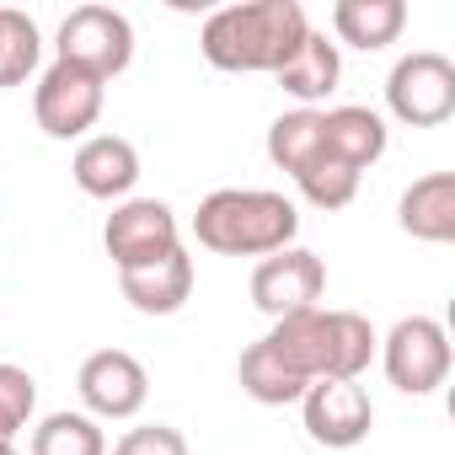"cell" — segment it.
I'll return each instance as SVG.
<instances>
[{"label":"cell","instance_id":"6","mask_svg":"<svg viewBox=\"0 0 455 455\" xmlns=\"http://www.w3.org/2000/svg\"><path fill=\"white\" fill-rule=\"evenodd\" d=\"M102 247H108L118 274H134V268H150V263L172 258L182 247L172 204H161V198H124L108 214V225H102Z\"/></svg>","mask_w":455,"mask_h":455},{"label":"cell","instance_id":"16","mask_svg":"<svg viewBox=\"0 0 455 455\" xmlns=\"http://www.w3.org/2000/svg\"><path fill=\"white\" fill-rule=\"evenodd\" d=\"M402 28H407V6H402V0H338V6H332V33L348 49H364V54L396 44Z\"/></svg>","mask_w":455,"mask_h":455},{"label":"cell","instance_id":"25","mask_svg":"<svg viewBox=\"0 0 455 455\" xmlns=\"http://www.w3.org/2000/svg\"><path fill=\"white\" fill-rule=\"evenodd\" d=\"M0 455H17V450H12V444H6V450H0Z\"/></svg>","mask_w":455,"mask_h":455},{"label":"cell","instance_id":"1","mask_svg":"<svg viewBox=\"0 0 455 455\" xmlns=\"http://www.w3.org/2000/svg\"><path fill=\"white\" fill-rule=\"evenodd\" d=\"M311 22L300 0H247V6H220L204 17L198 49L214 70L231 76H274L300 44Z\"/></svg>","mask_w":455,"mask_h":455},{"label":"cell","instance_id":"13","mask_svg":"<svg viewBox=\"0 0 455 455\" xmlns=\"http://www.w3.org/2000/svg\"><path fill=\"white\" fill-rule=\"evenodd\" d=\"M391 134H386V118L375 108H359V102H343L332 113H322V150L338 156L343 166H354L359 177L386 156Z\"/></svg>","mask_w":455,"mask_h":455},{"label":"cell","instance_id":"5","mask_svg":"<svg viewBox=\"0 0 455 455\" xmlns=\"http://www.w3.org/2000/svg\"><path fill=\"white\" fill-rule=\"evenodd\" d=\"M60 60L65 65H76V70H86V76H97L102 86L113 81V76H124L129 70V60H134V28H129V17L124 12H113V6H76L65 22H60Z\"/></svg>","mask_w":455,"mask_h":455},{"label":"cell","instance_id":"17","mask_svg":"<svg viewBox=\"0 0 455 455\" xmlns=\"http://www.w3.org/2000/svg\"><path fill=\"white\" fill-rule=\"evenodd\" d=\"M338 76H343V60H338V44H327V33H306V44L274 70V81L295 97V102H322L338 92Z\"/></svg>","mask_w":455,"mask_h":455},{"label":"cell","instance_id":"18","mask_svg":"<svg viewBox=\"0 0 455 455\" xmlns=\"http://www.w3.org/2000/svg\"><path fill=\"white\" fill-rule=\"evenodd\" d=\"M236 375H242V391H247L252 402H263V407H290V402H300V396L311 391V386L268 348V338H258V343L242 354Z\"/></svg>","mask_w":455,"mask_h":455},{"label":"cell","instance_id":"8","mask_svg":"<svg viewBox=\"0 0 455 455\" xmlns=\"http://www.w3.org/2000/svg\"><path fill=\"white\" fill-rule=\"evenodd\" d=\"M102 97H108V86H102L97 76H86V70L54 60V65L44 70L38 92H33L38 129H44L49 140H81V134L102 118Z\"/></svg>","mask_w":455,"mask_h":455},{"label":"cell","instance_id":"9","mask_svg":"<svg viewBox=\"0 0 455 455\" xmlns=\"http://www.w3.org/2000/svg\"><path fill=\"white\" fill-rule=\"evenodd\" d=\"M322 295H327V263L306 247H284L252 268V306L274 322L322 306Z\"/></svg>","mask_w":455,"mask_h":455},{"label":"cell","instance_id":"14","mask_svg":"<svg viewBox=\"0 0 455 455\" xmlns=\"http://www.w3.org/2000/svg\"><path fill=\"white\" fill-rule=\"evenodd\" d=\"M118 290L124 300L140 311V316H172L188 306L193 295V258L177 247L172 258L150 263V268H134V274H118Z\"/></svg>","mask_w":455,"mask_h":455},{"label":"cell","instance_id":"15","mask_svg":"<svg viewBox=\"0 0 455 455\" xmlns=\"http://www.w3.org/2000/svg\"><path fill=\"white\" fill-rule=\"evenodd\" d=\"M396 220H402V231L418 236V242H455V172H428L418 177L402 204H396Z\"/></svg>","mask_w":455,"mask_h":455},{"label":"cell","instance_id":"21","mask_svg":"<svg viewBox=\"0 0 455 455\" xmlns=\"http://www.w3.org/2000/svg\"><path fill=\"white\" fill-rule=\"evenodd\" d=\"M33 455H108V439L86 412H49L33 428Z\"/></svg>","mask_w":455,"mask_h":455},{"label":"cell","instance_id":"11","mask_svg":"<svg viewBox=\"0 0 455 455\" xmlns=\"http://www.w3.org/2000/svg\"><path fill=\"white\" fill-rule=\"evenodd\" d=\"M76 386H81V402L92 418H134L150 396V375L129 348H97L81 364Z\"/></svg>","mask_w":455,"mask_h":455},{"label":"cell","instance_id":"2","mask_svg":"<svg viewBox=\"0 0 455 455\" xmlns=\"http://www.w3.org/2000/svg\"><path fill=\"white\" fill-rule=\"evenodd\" d=\"M268 348L306 386H316V380H359L370 370L380 338H375V327L359 311H322V306H311V311H295V316L274 322Z\"/></svg>","mask_w":455,"mask_h":455},{"label":"cell","instance_id":"19","mask_svg":"<svg viewBox=\"0 0 455 455\" xmlns=\"http://www.w3.org/2000/svg\"><path fill=\"white\" fill-rule=\"evenodd\" d=\"M316 156H322V113H316V108L279 113L274 129H268V161H274L279 172L300 177Z\"/></svg>","mask_w":455,"mask_h":455},{"label":"cell","instance_id":"24","mask_svg":"<svg viewBox=\"0 0 455 455\" xmlns=\"http://www.w3.org/2000/svg\"><path fill=\"white\" fill-rule=\"evenodd\" d=\"M113 455H188V439L172 428V423H145V428H129Z\"/></svg>","mask_w":455,"mask_h":455},{"label":"cell","instance_id":"20","mask_svg":"<svg viewBox=\"0 0 455 455\" xmlns=\"http://www.w3.org/2000/svg\"><path fill=\"white\" fill-rule=\"evenodd\" d=\"M38 54H44L38 22L28 12L0 6V86H22L38 70Z\"/></svg>","mask_w":455,"mask_h":455},{"label":"cell","instance_id":"7","mask_svg":"<svg viewBox=\"0 0 455 455\" xmlns=\"http://www.w3.org/2000/svg\"><path fill=\"white\" fill-rule=\"evenodd\" d=\"M380 364L402 396H428L450 375V332L434 316H402L380 343Z\"/></svg>","mask_w":455,"mask_h":455},{"label":"cell","instance_id":"10","mask_svg":"<svg viewBox=\"0 0 455 455\" xmlns=\"http://www.w3.org/2000/svg\"><path fill=\"white\" fill-rule=\"evenodd\" d=\"M300 412H306V434L327 450H354L375 428V402L359 380H316L300 396Z\"/></svg>","mask_w":455,"mask_h":455},{"label":"cell","instance_id":"22","mask_svg":"<svg viewBox=\"0 0 455 455\" xmlns=\"http://www.w3.org/2000/svg\"><path fill=\"white\" fill-rule=\"evenodd\" d=\"M300 193H306V204H316V209H343V204H354V193H359V172L354 166H343L338 156H316L300 177Z\"/></svg>","mask_w":455,"mask_h":455},{"label":"cell","instance_id":"23","mask_svg":"<svg viewBox=\"0 0 455 455\" xmlns=\"http://www.w3.org/2000/svg\"><path fill=\"white\" fill-rule=\"evenodd\" d=\"M38 407V380L22 364H0V450H6Z\"/></svg>","mask_w":455,"mask_h":455},{"label":"cell","instance_id":"3","mask_svg":"<svg viewBox=\"0 0 455 455\" xmlns=\"http://www.w3.org/2000/svg\"><path fill=\"white\" fill-rule=\"evenodd\" d=\"M193 236L220 258H274L300 236V209L274 188H220L198 204Z\"/></svg>","mask_w":455,"mask_h":455},{"label":"cell","instance_id":"4","mask_svg":"<svg viewBox=\"0 0 455 455\" xmlns=\"http://www.w3.org/2000/svg\"><path fill=\"white\" fill-rule=\"evenodd\" d=\"M386 108L407 129H439L455 113V65L439 49H412L386 76Z\"/></svg>","mask_w":455,"mask_h":455},{"label":"cell","instance_id":"12","mask_svg":"<svg viewBox=\"0 0 455 455\" xmlns=\"http://www.w3.org/2000/svg\"><path fill=\"white\" fill-rule=\"evenodd\" d=\"M70 177L86 198H108V204L129 198V188L140 182V150L124 134H92V140H81Z\"/></svg>","mask_w":455,"mask_h":455}]
</instances>
